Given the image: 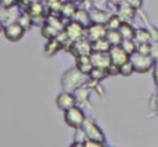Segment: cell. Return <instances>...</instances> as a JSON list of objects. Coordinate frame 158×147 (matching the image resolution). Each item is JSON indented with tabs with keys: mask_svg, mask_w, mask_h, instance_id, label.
I'll return each mask as SVG.
<instances>
[{
	"mask_svg": "<svg viewBox=\"0 0 158 147\" xmlns=\"http://www.w3.org/2000/svg\"><path fill=\"white\" fill-rule=\"evenodd\" d=\"M88 77L89 75L81 73L77 67L69 68L62 75V82H60L62 89L65 91H75L86 83Z\"/></svg>",
	"mask_w": 158,
	"mask_h": 147,
	"instance_id": "6da1fadb",
	"label": "cell"
},
{
	"mask_svg": "<svg viewBox=\"0 0 158 147\" xmlns=\"http://www.w3.org/2000/svg\"><path fill=\"white\" fill-rule=\"evenodd\" d=\"M130 61L132 62L135 72L137 73H147L151 69H153V65H154V59L151 56L138 53L137 51L130 54Z\"/></svg>",
	"mask_w": 158,
	"mask_h": 147,
	"instance_id": "7a4b0ae2",
	"label": "cell"
},
{
	"mask_svg": "<svg viewBox=\"0 0 158 147\" xmlns=\"http://www.w3.org/2000/svg\"><path fill=\"white\" fill-rule=\"evenodd\" d=\"M63 112H64V121H65V124L68 126L75 128V130L80 128L81 125H83V122H84V120L86 119L83 109L79 107V106H77V105L67 109Z\"/></svg>",
	"mask_w": 158,
	"mask_h": 147,
	"instance_id": "3957f363",
	"label": "cell"
},
{
	"mask_svg": "<svg viewBox=\"0 0 158 147\" xmlns=\"http://www.w3.org/2000/svg\"><path fill=\"white\" fill-rule=\"evenodd\" d=\"M81 131L84 132V136L86 138H91V140H98V141H101V142H105L106 143V140H105V135L104 132L101 131V128L98 126V124L90 119V117H86L81 125Z\"/></svg>",
	"mask_w": 158,
	"mask_h": 147,
	"instance_id": "277c9868",
	"label": "cell"
},
{
	"mask_svg": "<svg viewBox=\"0 0 158 147\" xmlns=\"http://www.w3.org/2000/svg\"><path fill=\"white\" fill-rule=\"evenodd\" d=\"M2 32H4V36H5L10 42H17V41H20V40L23 37L26 30H25L17 21H14V22L6 23V25L4 26Z\"/></svg>",
	"mask_w": 158,
	"mask_h": 147,
	"instance_id": "5b68a950",
	"label": "cell"
},
{
	"mask_svg": "<svg viewBox=\"0 0 158 147\" xmlns=\"http://www.w3.org/2000/svg\"><path fill=\"white\" fill-rule=\"evenodd\" d=\"M85 30H86V26H84L83 23H80L77 20H70L64 26V32L67 33L68 38L72 42L81 38V37H85Z\"/></svg>",
	"mask_w": 158,
	"mask_h": 147,
	"instance_id": "8992f818",
	"label": "cell"
},
{
	"mask_svg": "<svg viewBox=\"0 0 158 147\" xmlns=\"http://www.w3.org/2000/svg\"><path fill=\"white\" fill-rule=\"evenodd\" d=\"M72 54L77 56H84V54H90L93 52L91 48V41L88 37H81L77 41L70 42V46L68 48Z\"/></svg>",
	"mask_w": 158,
	"mask_h": 147,
	"instance_id": "52a82bcc",
	"label": "cell"
},
{
	"mask_svg": "<svg viewBox=\"0 0 158 147\" xmlns=\"http://www.w3.org/2000/svg\"><path fill=\"white\" fill-rule=\"evenodd\" d=\"M78 100H77V96L72 93V91H65L63 90L62 93H59L56 98V104H57V107L62 111H65L67 109L77 105Z\"/></svg>",
	"mask_w": 158,
	"mask_h": 147,
	"instance_id": "ba28073f",
	"label": "cell"
},
{
	"mask_svg": "<svg viewBox=\"0 0 158 147\" xmlns=\"http://www.w3.org/2000/svg\"><path fill=\"white\" fill-rule=\"evenodd\" d=\"M107 27L105 23H98V22H91L89 26H86L85 30V37H88L91 42L99 38H102L107 33Z\"/></svg>",
	"mask_w": 158,
	"mask_h": 147,
	"instance_id": "9c48e42d",
	"label": "cell"
},
{
	"mask_svg": "<svg viewBox=\"0 0 158 147\" xmlns=\"http://www.w3.org/2000/svg\"><path fill=\"white\" fill-rule=\"evenodd\" d=\"M109 54H110V58H111V63H114L116 65H120L123 62L130 59V54L123 49V47L121 44L111 46V48L109 51Z\"/></svg>",
	"mask_w": 158,
	"mask_h": 147,
	"instance_id": "30bf717a",
	"label": "cell"
},
{
	"mask_svg": "<svg viewBox=\"0 0 158 147\" xmlns=\"http://www.w3.org/2000/svg\"><path fill=\"white\" fill-rule=\"evenodd\" d=\"M90 59L93 62L94 67L98 68H107L111 64V58L109 52H95L93 51L90 53Z\"/></svg>",
	"mask_w": 158,
	"mask_h": 147,
	"instance_id": "8fae6325",
	"label": "cell"
},
{
	"mask_svg": "<svg viewBox=\"0 0 158 147\" xmlns=\"http://www.w3.org/2000/svg\"><path fill=\"white\" fill-rule=\"evenodd\" d=\"M75 67L84 74L89 75V73L93 70L94 65L90 59V54H84V56H77L75 57Z\"/></svg>",
	"mask_w": 158,
	"mask_h": 147,
	"instance_id": "7c38bea8",
	"label": "cell"
},
{
	"mask_svg": "<svg viewBox=\"0 0 158 147\" xmlns=\"http://www.w3.org/2000/svg\"><path fill=\"white\" fill-rule=\"evenodd\" d=\"M135 11H137V10H135L132 6H130L125 1L117 6V15L120 16V19L122 21H130L131 19H133L135 17Z\"/></svg>",
	"mask_w": 158,
	"mask_h": 147,
	"instance_id": "4fadbf2b",
	"label": "cell"
},
{
	"mask_svg": "<svg viewBox=\"0 0 158 147\" xmlns=\"http://www.w3.org/2000/svg\"><path fill=\"white\" fill-rule=\"evenodd\" d=\"M89 15H90V20L91 22H98V23H106L107 19L110 17V15L106 12V10H102V9H91L89 11Z\"/></svg>",
	"mask_w": 158,
	"mask_h": 147,
	"instance_id": "5bb4252c",
	"label": "cell"
},
{
	"mask_svg": "<svg viewBox=\"0 0 158 147\" xmlns=\"http://www.w3.org/2000/svg\"><path fill=\"white\" fill-rule=\"evenodd\" d=\"M60 48H63V44H62V42L57 37L52 38V40H48V42L44 46V54L49 56V57L54 56L58 51H60Z\"/></svg>",
	"mask_w": 158,
	"mask_h": 147,
	"instance_id": "9a60e30c",
	"label": "cell"
},
{
	"mask_svg": "<svg viewBox=\"0 0 158 147\" xmlns=\"http://www.w3.org/2000/svg\"><path fill=\"white\" fill-rule=\"evenodd\" d=\"M91 48L95 52H109L110 48H111V43L105 37H102V38L93 41L91 42Z\"/></svg>",
	"mask_w": 158,
	"mask_h": 147,
	"instance_id": "2e32d148",
	"label": "cell"
},
{
	"mask_svg": "<svg viewBox=\"0 0 158 147\" xmlns=\"http://www.w3.org/2000/svg\"><path fill=\"white\" fill-rule=\"evenodd\" d=\"M118 31H120L122 38H133L136 30L133 28V26L128 21H122L120 27H118Z\"/></svg>",
	"mask_w": 158,
	"mask_h": 147,
	"instance_id": "e0dca14e",
	"label": "cell"
},
{
	"mask_svg": "<svg viewBox=\"0 0 158 147\" xmlns=\"http://www.w3.org/2000/svg\"><path fill=\"white\" fill-rule=\"evenodd\" d=\"M135 41L137 43H142V42H152V37L151 33L147 28H136L135 31Z\"/></svg>",
	"mask_w": 158,
	"mask_h": 147,
	"instance_id": "ac0fdd59",
	"label": "cell"
},
{
	"mask_svg": "<svg viewBox=\"0 0 158 147\" xmlns=\"http://www.w3.org/2000/svg\"><path fill=\"white\" fill-rule=\"evenodd\" d=\"M107 75H109L107 68H98V67H94L93 70L89 73V78H90V80H96V82L104 80Z\"/></svg>",
	"mask_w": 158,
	"mask_h": 147,
	"instance_id": "d6986e66",
	"label": "cell"
},
{
	"mask_svg": "<svg viewBox=\"0 0 158 147\" xmlns=\"http://www.w3.org/2000/svg\"><path fill=\"white\" fill-rule=\"evenodd\" d=\"M73 20H77L79 21L80 23H83L84 26H88V23H91V20H90V15H89V11L88 10H81V9H78L73 16Z\"/></svg>",
	"mask_w": 158,
	"mask_h": 147,
	"instance_id": "ffe728a7",
	"label": "cell"
},
{
	"mask_svg": "<svg viewBox=\"0 0 158 147\" xmlns=\"http://www.w3.org/2000/svg\"><path fill=\"white\" fill-rule=\"evenodd\" d=\"M105 38L111 43V46L121 44V42H122V40H123L118 30H107V33H106Z\"/></svg>",
	"mask_w": 158,
	"mask_h": 147,
	"instance_id": "44dd1931",
	"label": "cell"
},
{
	"mask_svg": "<svg viewBox=\"0 0 158 147\" xmlns=\"http://www.w3.org/2000/svg\"><path fill=\"white\" fill-rule=\"evenodd\" d=\"M59 32H60L59 30H57L54 26H52V25H49V23H47V22H46V25H43V27H42V36L46 37L47 40L56 38Z\"/></svg>",
	"mask_w": 158,
	"mask_h": 147,
	"instance_id": "7402d4cb",
	"label": "cell"
},
{
	"mask_svg": "<svg viewBox=\"0 0 158 147\" xmlns=\"http://www.w3.org/2000/svg\"><path fill=\"white\" fill-rule=\"evenodd\" d=\"M77 10H78V9H77V6H75L73 2H65V4H63L62 7H60L62 15H63L64 17H67V19H73V16H74V14H75Z\"/></svg>",
	"mask_w": 158,
	"mask_h": 147,
	"instance_id": "603a6c76",
	"label": "cell"
},
{
	"mask_svg": "<svg viewBox=\"0 0 158 147\" xmlns=\"http://www.w3.org/2000/svg\"><path fill=\"white\" fill-rule=\"evenodd\" d=\"M121 46L128 54H132L137 51V42L135 41V38H123L121 42Z\"/></svg>",
	"mask_w": 158,
	"mask_h": 147,
	"instance_id": "cb8c5ba5",
	"label": "cell"
},
{
	"mask_svg": "<svg viewBox=\"0 0 158 147\" xmlns=\"http://www.w3.org/2000/svg\"><path fill=\"white\" fill-rule=\"evenodd\" d=\"M133 72H135V68H133V64H132V62L130 59L118 65V74H121L123 77H128Z\"/></svg>",
	"mask_w": 158,
	"mask_h": 147,
	"instance_id": "d4e9b609",
	"label": "cell"
},
{
	"mask_svg": "<svg viewBox=\"0 0 158 147\" xmlns=\"http://www.w3.org/2000/svg\"><path fill=\"white\" fill-rule=\"evenodd\" d=\"M121 22H122V20H121L120 16L116 14V15H110V17L107 19V21H106L105 25H106V27H107L109 30H118Z\"/></svg>",
	"mask_w": 158,
	"mask_h": 147,
	"instance_id": "484cf974",
	"label": "cell"
},
{
	"mask_svg": "<svg viewBox=\"0 0 158 147\" xmlns=\"http://www.w3.org/2000/svg\"><path fill=\"white\" fill-rule=\"evenodd\" d=\"M17 22L27 31L31 26H32V23H33V19H32V16L27 12V14H22V15H20L19 16V19H17Z\"/></svg>",
	"mask_w": 158,
	"mask_h": 147,
	"instance_id": "4316f807",
	"label": "cell"
},
{
	"mask_svg": "<svg viewBox=\"0 0 158 147\" xmlns=\"http://www.w3.org/2000/svg\"><path fill=\"white\" fill-rule=\"evenodd\" d=\"M28 14L32 16V19L42 16L43 15V6L41 2H32L31 6L28 7Z\"/></svg>",
	"mask_w": 158,
	"mask_h": 147,
	"instance_id": "83f0119b",
	"label": "cell"
},
{
	"mask_svg": "<svg viewBox=\"0 0 158 147\" xmlns=\"http://www.w3.org/2000/svg\"><path fill=\"white\" fill-rule=\"evenodd\" d=\"M137 52L142 54H151V42H142L137 43Z\"/></svg>",
	"mask_w": 158,
	"mask_h": 147,
	"instance_id": "f1b7e54d",
	"label": "cell"
},
{
	"mask_svg": "<svg viewBox=\"0 0 158 147\" xmlns=\"http://www.w3.org/2000/svg\"><path fill=\"white\" fill-rule=\"evenodd\" d=\"M83 146L84 147H102V146H106V143L105 142H101V141H98V140L85 138Z\"/></svg>",
	"mask_w": 158,
	"mask_h": 147,
	"instance_id": "f546056e",
	"label": "cell"
},
{
	"mask_svg": "<svg viewBox=\"0 0 158 147\" xmlns=\"http://www.w3.org/2000/svg\"><path fill=\"white\" fill-rule=\"evenodd\" d=\"M154 62H158V41H152L151 42V54H149Z\"/></svg>",
	"mask_w": 158,
	"mask_h": 147,
	"instance_id": "4dcf8cb0",
	"label": "cell"
},
{
	"mask_svg": "<svg viewBox=\"0 0 158 147\" xmlns=\"http://www.w3.org/2000/svg\"><path fill=\"white\" fill-rule=\"evenodd\" d=\"M125 2H127L130 6H132L135 10H139L142 7L143 0H125Z\"/></svg>",
	"mask_w": 158,
	"mask_h": 147,
	"instance_id": "1f68e13d",
	"label": "cell"
},
{
	"mask_svg": "<svg viewBox=\"0 0 158 147\" xmlns=\"http://www.w3.org/2000/svg\"><path fill=\"white\" fill-rule=\"evenodd\" d=\"M107 72H109V75H116V74H118V65L111 63L107 67Z\"/></svg>",
	"mask_w": 158,
	"mask_h": 147,
	"instance_id": "d6a6232c",
	"label": "cell"
},
{
	"mask_svg": "<svg viewBox=\"0 0 158 147\" xmlns=\"http://www.w3.org/2000/svg\"><path fill=\"white\" fill-rule=\"evenodd\" d=\"M153 80L158 89V62H154V65H153Z\"/></svg>",
	"mask_w": 158,
	"mask_h": 147,
	"instance_id": "836d02e7",
	"label": "cell"
},
{
	"mask_svg": "<svg viewBox=\"0 0 158 147\" xmlns=\"http://www.w3.org/2000/svg\"><path fill=\"white\" fill-rule=\"evenodd\" d=\"M0 4L4 7H10V6H14L16 4V0H0Z\"/></svg>",
	"mask_w": 158,
	"mask_h": 147,
	"instance_id": "e575fe53",
	"label": "cell"
},
{
	"mask_svg": "<svg viewBox=\"0 0 158 147\" xmlns=\"http://www.w3.org/2000/svg\"><path fill=\"white\" fill-rule=\"evenodd\" d=\"M109 1H110V4H114V5L117 7V6H118L120 4H122L125 0H109Z\"/></svg>",
	"mask_w": 158,
	"mask_h": 147,
	"instance_id": "d590c367",
	"label": "cell"
},
{
	"mask_svg": "<svg viewBox=\"0 0 158 147\" xmlns=\"http://www.w3.org/2000/svg\"><path fill=\"white\" fill-rule=\"evenodd\" d=\"M154 104H156L154 111H156V114L158 115V93H157V95H156V98H154Z\"/></svg>",
	"mask_w": 158,
	"mask_h": 147,
	"instance_id": "8d00e7d4",
	"label": "cell"
},
{
	"mask_svg": "<svg viewBox=\"0 0 158 147\" xmlns=\"http://www.w3.org/2000/svg\"><path fill=\"white\" fill-rule=\"evenodd\" d=\"M2 30H4V25H2V22L0 20V31H2Z\"/></svg>",
	"mask_w": 158,
	"mask_h": 147,
	"instance_id": "74e56055",
	"label": "cell"
},
{
	"mask_svg": "<svg viewBox=\"0 0 158 147\" xmlns=\"http://www.w3.org/2000/svg\"><path fill=\"white\" fill-rule=\"evenodd\" d=\"M79 1H84V0H79Z\"/></svg>",
	"mask_w": 158,
	"mask_h": 147,
	"instance_id": "f35d334b",
	"label": "cell"
}]
</instances>
